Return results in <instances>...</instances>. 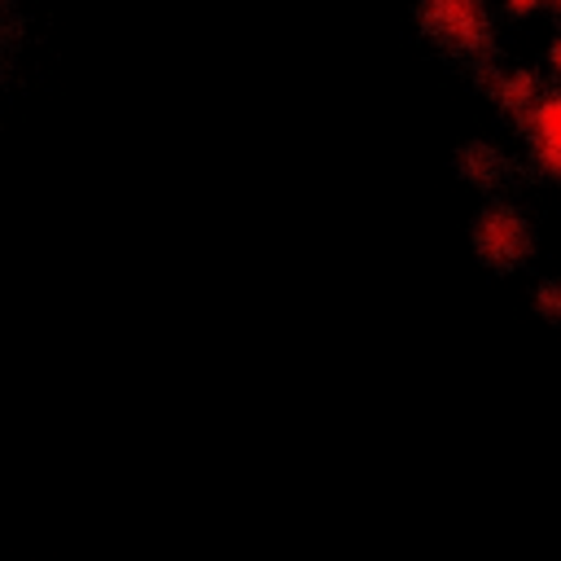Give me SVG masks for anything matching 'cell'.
<instances>
[{"instance_id":"obj_1","label":"cell","mask_w":561,"mask_h":561,"mask_svg":"<svg viewBox=\"0 0 561 561\" xmlns=\"http://www.w3.org/2000/svg\"><path fill=\"white\" fill-rule=\"evenodd\" d=\"M425 26L451 48H478L486 39L482 0H425Z\"/></svg>"},{"instance_id":"obj_2","label":"cell","mask_w":561,"mask_h":561,"mask_svg":"<svg viewBox=\"0 0 561 561\" xmlns=\"http://www.w3.org/2000/svg\"><path fill=\"white\" fill-rule=\"evenodd\" d=\"M530 153L548 175H561V92H539L535 105L522 114Z\"/></svg>"},{"instance_id":"obj_3","label":"cell","mask_w":561,"mask_h":561,"mask_svg":"<svg viewBox=\"0 0 561 561\" xmlns=\"http://www.w3.org/2000/svg\"><path fill=\"white\" fill-rule=\"evenodd\" d=\"M478 250L486 254V259H517L522 250H526V228H522V219L508 210V206H495V210H486L482 215V224H478Z\"/></svg>"},{"instance_id":"obj_4","label":"cell","mask_w":561,"mask_h":561,"mask_svg":"<svg viewBox=\"0 0 561 561\" xmlns=\"http://www.w3.org/2000/svg\"><path fill=\"white\" fill-rule=\"evenodd\" d=\"M539 298H543V307H548V311H557V307H561V285H552V289H543Z\"/></svg>"},{"instance_id":"obj_5","label":"cell","mask_w":561,"mask_h":561,"mask_svg":"<svg viewBox=\"0 0 561 561\" xmlns=\"http://www.w3.org/2000/svg\"><path fill=\"white\" fill-rule=\"evenodd\" d=\"M539 4H543V0H508V9H513V13H535Z\"/></svg>"},{"instance_id":"obj_6","label":"cell","mask_w":561,"mask_h":561,"mask_svg":"<svg viewBox=\"0 0 561 561\" xmlns=\"http://www.w3.org/2000/svg\"><path fill=\"white\" fill-rule=\"evenodd\" d=\"M548 61H552V70H557V79H561V39L552 44V53H548Z\"/></svg>"}]
</instances>
